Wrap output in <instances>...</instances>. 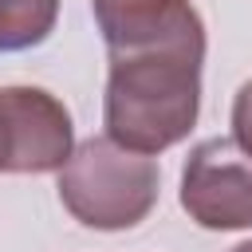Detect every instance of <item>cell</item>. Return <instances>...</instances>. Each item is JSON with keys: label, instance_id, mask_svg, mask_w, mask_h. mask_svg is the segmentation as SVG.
<instances>
[{"label": "cell", "instance_id": "obj_1", "mask_svg": "<svg viewBox=\"0 0 252 252\" xmlns=\"http://www.w3.org/2000/svg\"><path fill=\"white\" fill-rule=\"evenodd\" d=\"M205 47H154L110 55L106 75V138L134 154H161L177 146L201 110Z\"/></svg>", "mask_w": 252, "mask_h": 252}, {"label": "cell", "instance_id": "obj_2", "mask_svg": "<svg viewBox=\"0 0 252 252\" xmlns=\"http://www.w3.org/2000/svg\"><path fill=\"white\" fill-rule=\"evenodd\" d=\"M161 169L150 154H134L114 138H87L59 169L63 209L98 232H122L142 224L158 205Z\"/></svg>", "mask_w": 252, "mask_h": 252}, {"label": "cell", "instance_id": "obj_3", "mask_svg": "<svg viewBox=\"0 0 252 252\" xmlns=\"http://www.w3.org/2000/svg\"><path fill=\"white\" fill-rule=\"evenodd\" d=\"M181 209L213 232L252 228V154L236 138H205L181 169Z\"/></svg>", "mask_w": 252, "mask_h": 252}, {"label": "cell", "instance_id": "obj_4", "mask_svg": "<svg viewBox=\"0 0 252 252\" xmlns=\"http://www.w3.org/2000/svg\"><path fill=\"white\" fill-rule=\"evenodd\" d=\"M67 106L43 87H0V173H51L71 158Z\"/></svg>", "mask_w": 252, "mask_h": 252}, {"label": "cell", "instance_id": "obj_5", "mask_svg": "<svg viewBox=\"0 0 252 252\" xmlns=\"http://www.w3.org/2000/svg\"><path fill=\"white\" fill-rule=\"evenodd\" d=\"M106 55L154 47H205V24L193 0H91Z\"/></svg>", "mask_w": 252, "mask_h": 252}, {"label": "cell", "instance_id": "obj_6", "mask_svg": "<svg viewBox=\"0 0 252 252\" xmlns=\"http://www.w3.org/2000/svg\"><path fill=\"white\" fill-rule=\"evenodd\" d=\"M59 20V0H0V55L39 47Z\"/></svg>", "mask_w": 252, "mask_h": 252}, {"label": "cell", "instance_id": "obj_7", "mask_svg": "<svg viewBox=\"0 0 252 252\" xmlns=\"http://www.w3.org/2000/svg\"><path fill=\"white\" fill-rule=\"evenodd\" d=\"M232 138L252 154V79L232 98Z\"/></svg>", "mask_w": 252, "mask_h": 252}, {"label": "cell", "instance_id": "obj_8", "mask_svg": "<svg viewBox=\"0 0 252 252\" xmlns=\"http://www.w3.org/2000/svg\"><path fill=\"white\" fill-rule=\"evenodd\" d=\"M232 252H252V240H244V244H236Z\"/></svg>", "mask_w": 252, "mask_h": 252}]
</instances>
